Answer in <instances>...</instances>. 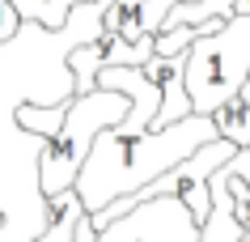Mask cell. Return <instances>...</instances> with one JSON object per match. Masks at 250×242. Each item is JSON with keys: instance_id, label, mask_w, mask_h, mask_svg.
Masks as SVG:
<instances>
[{"instance_id": "cell-1", "label": "cell", "mask_w": 250, "mask_h": 242, "mask_svg": "<svg viewBox=\"0 0 250 242\" xmlns=\"http://www.w3.org/2000/svg\"><path fill=\"white\" fill-rule=\"evenodd\" d=\"M98 85L132 94V110H127L123 123L106 128L93 140L89 157H85V166L77 175V196L89 217L110 208L123 196H136L153 178H161L170 166L187 161L195 149H204L208 140L221 136L212 115H187L178 123L153 128V119L161 110V85H153L145 77V68L110 64L98 72Z\"/></svg>"}, {"instance_id": "cell-2", "label": "cell", "mask_w": 250, "mask_h": 242, "mask_svg": "<svg viewBox=\"0 0 250 242\" xmlns=\"http://www.w3.org/2000/svg\"><path fill=\"white\" fill-rule=\"evenodd\" d=\"M132 110V94L123 89H93V94H72L60 102H21L13 110V123L30 136H42V153H39V183L42 196H60V191L77 187V175L85 157H89L93 140L127 119Z\"/></svg>"}, {"instance_id": "cell-3", "label": "cell", "mask_w": 250, "mask_h": 242, "mask_svg": "<svg viewBox=\"0 0 250 242\" xmlns=\"http://www.w3.org/2000/svg\"><path fill=\"white\" fill-rule=\"evenodd\" d=\"M250 77V13H233L229 22L191 43L187 51V94L195 115H216L242 98Z\"/></svg>"}, {"instance_id": "cell-4", "label": "cell", "mask_w": 250, "mask_h": 242, "mask_svg": "<svg viewBox=\"0 0 250 242\" xmlns=\"http://www.w3.org/2000/svg\"><path fill=\"white\" fill-rule=\"evenodd\" d=\"M204 221L183 196H153L98 229V242H199Z\"/></svg>"}, {"instance_id": "cell-5", "label": "cell", "mask_w": 250, "mask_h": 242, "mask_svg": "<svg viewBox=\"0 0 250 242\" xmlns=\"http://www.w3.org/2000/svg\"><path fill=\"white\" fill-rule=\"evenodd\" d=\"M47 208H51V221H47V229H42L34 242H72L77 238V225L85 221V204H81L77 187L60 191V196H47Z\"/></svg>"}, {"instance_id": "cell-6", "label": "cell", "mask_w": 250, "mask_h": 242, "mask_svg": "<svg viewBox=\"0 0 250 242\" xmlns=\"http://www.w3.org/2000/svg\"><path fill=\"white\" fill-rule=\"evenodd\" d=\"M17 13L26 17L30 26H42V30H64L72 9L89 4V0H13Z\"/></svg>"}, {"instance_id": "cell-7", "label": "cell", "mask_w": 250, "mask_h": 242, "mask_svg": "<svg viewBox=\"0 0 250 242\" xmlns=\"http://www.w3.org/2000/svg\"><path fill=\"white\" fill-rule=\"evenodd\" d=\"M212 119H216V132H221L225 140H233L237 149H250V107L242 98H233L229 107H221Z\"/></svg>"}, {"instance_id": "cell-8", "label": "cell", "mask_w": 250, "mask_h": 242, "mask_svg": "<svg viewBox=\"0 0 250 242\" xmlns=\"http://www.w3.org/2000/svg\"><path fill=\"white\" fill-rule=\"evenodd\" d=\"M21 30H26V17L17 13V4L13 0H0V47L4 43H17Z\"/></svg>"}, {"instance_id": "cell-9", "label": "cell", "mask_w": 250, "mask_h": 242, "mask_svg": "<svg viewBox=\"0 0 250 242\" xmlns=\"http://www.w3.org/2000/svg\"><path fill=\"white\" fill-rule=\"evenodd\" d=\"M229 170H233L237 178H246V183H250V149H237L233 161H229Z\"/></svg>"}, {"instance_id": "cell-10", "label": "cell", "mask_w": 250, "mask_h": 242, "mask_svg": "<svg viewBox=\"0 0 250 242\" xmlns=\"http://www.w3.org/2000/svg\"><path fill=\"white\" fill-rule=\"evenodd\" d=\"M242 102L250 107V77H246V85H242Z\"/></svg>"}, {"instance_id": "cell-11", "label": "cell", "mask_w": 250, "mask_h": 242, "mask_svg": "<svg viewBox=\"0 0 250 242\" xmlns=\"http://www.w3.org/2000/svg\"><path fill=\"white\" fill-rule=\"evenodd\" d=\"M237 13H250V0H237Z\"/></svg>"}, {"instance_id": "cell-12", "label": "cell", "mask_w": 250, "mask_h": 242, "mask_svg": "<svg viewBox=\"0 0 250 242\" xmlns=\"http://www.w3.org/2000/svg\"><path fill=\"white\" fill-rule=\"evenodd\" d=\"M237 242H250V229H246V234H242V238H237Z\"/></svg>"}, {"instance_id": "cell-13", "label": "cell", "mask_w": 250, "mask_h": 242, "mask_svg": "<svg viewBox=\"0 0 250 242\" xmlns=\"http://www.w3.org/2000/svg\"><path fill=\"white\" fill-rule=\"evenodd\" d=\"M0 229H4V213H0Z\"/></svg>"}]
</instances>
